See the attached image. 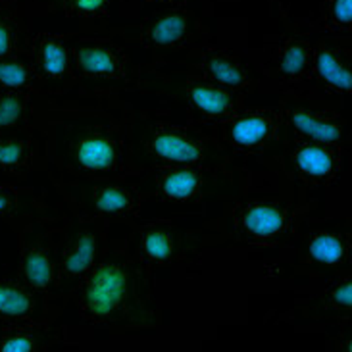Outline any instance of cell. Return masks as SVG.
Returning <instances> with one entry per match:
<instances>
[{"instance_id": "1", "label": "cell", "mask_w": 352, "mask_h": 352, "mask_svg": "<svg viewBox=\"0 0 352 352\" xmlns=\"http://www.w3.org/2000/svg\"><path fill=\"white\" fill-rule=\"evenodd\" d=\"M137 112L124 96L38 98L35 131L47 156V173L72 179H133Z\"/></svg>"}, {"instance_id": "2", "label": "cell", "mask_w": 352, "mask_h": 352, "mask_svg": "<svg viewBox=\"0 0 352 352\" xmlns=\"http://www.w3.org/2000/svg\"><path fill=\"white\" fill-rule=\"evenodd\" d=\"M54 325L66 346L81 351L122 344L124 335L160 331V305L125 239H110L98 262L67 295Z\"/></svg>"}, {"instance_id": "3", "label": "cell", "mask_w": 352, "mask_h": 352, "mask_svg": "<svg viewBox=\"0 0 352 352\" xmlns=\"http://www.w3.org/2000/svg\"><path fill=\"white\" fill-rule=\"evenodd\" d=\"M237 177L235 190L221 197L216 221L221 239L231 245L277 254L314 219L320 200L285 172L279 158L247 166Z\"/></svg>"}, {"instance_id": "4", "label": "cell", "mask_w": 352, "mask_h": 352, "mask_svg": "<svg viewBox=\"0 0 352 352\" xmlns=\"http://www.w3.org/2000/svg\"><path fill=\"white\" fill-rule=\"evenodd\" d=\"M135 164L146 166H168V164H190L206 166L218 172L237 177V164L231 160L210 129L189 122H172L158 114H137L133 131Z\"/></svg>"}, {"instance_id": "5", "label": "cell", "mask_w": 352, "mask_h": 352, "mask_svg": "<svg viewBox=\"0 0 352 352\" xmlns=\"http://www.w3.org/2000/svg\"><path fill=\"white\" fill-rule=\"evenodd\" d=\"M72 56L76 67L79 96H124L148 93L154 67L135 60L116 35L72 33Z\"/></svg>"}, {"instance_id": "6", "label": "cell", "mask_w": 352, "mask_h": 352, "mask_svg": "<svg viewBox=\"0 0 352 352\" xmlns=\"http://www.w3.org/2000/svg\"><path fill=\"white\" fill-rule=\"evenodd\" d=\"M266 267L306 277H333L352 272L351 219H310Z\"/></svg>"}, {"instance_id": "7", "label": "cell", "mask_w": 352, "mask_h": 352, "mask_svg": "<svg viewBox=\"0 0 352 352\" xmlns=\"http://www.w3.org/2000/svg\"><path fill=\"white\" fill-rule=\"evenodd\" d=\"M16 277L45 298L48 322H52L62 252V218L58 212L56 200H50L48 197L47 202L16 231Z\"/></svg>"}, {"instance_id": "8", "label": "cell", "mask_w": 352, "mask_h": 352, "mask_svg": "<svg viewBox=\"0 0 352 352\" xmlns=\"http://www.w3.org/2000/svg\"><path fill=\"white\" fill-rule=\"evenodd\" d=\"M206 129L216 137L239 170H245L247 164L254 166L279 158L285 137V127L276 104L243 106L235 114L208 125Z\"/></svg>"}, {"instance_id": "9", "label": "cell", "mask_w": 352, "mask_h": 352, "mask_svg": "<svg viewBox=\"0 0 352 352\" xmlns=\"http://www.w3.org/2000/svg\"><path fill=\"white\" fill-rule=\"evenodd\" d=\"M351 146L285 133L279 160L285 172L314 197L333 195L335 190L351 195Z\"/></svg>"}, {"instance_id": "10", "label": "cell", "mask_w": 352, "mask_h": 352, "mask_svg": "<svg viewBox=\"0 0 352 352\" xmlns=\"http://www.w3.org/2000/svg\"><path fill=\"white\" fill-rule=\"evenodd\" d=\"M52 190L67 206L108 223H135L141 218L144 197L133 179H72L47 173Z\"/></svg>"}, {"instance_id": "11", "label": "cell", "mask_w": 352, "mask_h": 352, "mask_svg": "<svg viewBox=\"0 0 352 352\" xmlns=\"http://www.w3.org/2000/svg\"><path fill=\"white\" fill-rule=\"evenodd\" d=\"M56 206L62 218V252H60V281L52 324L62 305L74 287L91 272L110 243L112 223L91 218L67 206L56 197Z\"/></svg>"}, {"instance_id": "12", "label": "cell", "mask_w": 352, "mask_h": 352, "mask_svg": "<svg viewBox=\"0 0 352 352\" xmlns=\"http://www.w3.org/2000/svg\"><path fill=\"white\" fill-rule=\"evenodd\" d=\"M210 37L204 21L189 8L158 6L137 25L133 45L151 56L158 69L183 62L200 43Z\"/></svg>"}, {"instance_id": "13", "label": "cell", "mask_w": 352, "mask_h": 352, "mask_svg": "<svg viewBox=\"0 0 352 352\" xmlns=\"http://www.w3.org/2000/svg\"><path fill=\"white\" fill-rule=\"evenodd\" d=\"M228 173L206 166L168 164L146 166L133 181L146 200L172 208H199L210 195H214L221 181H231Z\"/></svg>"}, {"instance_id": "14", "label": "cell", "mask_w": 352, "mask_h": 352, "mask_svg": "<svg viewBox=\"0 0 352 352\" xmlns=\"http://www.w3.org/2000/svg\"><path fill=\"white\" fill-rule=\"evenodd\" d=\"M129 226L131 231L125 237L127 247L151 281L162 272L170 274L195 262L204 250V247H192V243L199 239V231H183L172 219H151Z\"/></svg>"}, {"instance_id": "15", "label": "cell", "mask_w": 352, "mask_h": 352, "mask_svg": "<svg viewBox=\"0 0 352 352\" xmlns=\"http://www.w3.org/2000/svg\"><path fill=\"white\" fill-rule=\"evenodd\" d=\"M312 37L305 29L293 28L274 37L260 60H252L262 89L270 95H295L308 89L312 67Z\"/></svg>"}, {"instance_id": "16", "label": "cell", "mask_w": 352, "mask_h": 352, "mask_svg": "<svg viewBox=\"0 0 352 352\" xmlns=\"http://www.w3.org/2000/svg\"><path fill=\"white\" fill-rule=\"evenodd\" d=\"M276 108L287 135L320 143L352 144L344 108L308 89L295 95L279 96Z\"/></svg>"}, {"instance_id": "17", "label": "cell", "mask_w": 352, "mask_h": 352, "mask_svg": "<svg viewBox=\"0 0 352 352\" xmlns=\"http://www.w3.org/2000/svg\"><path fill=\"white\" fill-rule=\"evenodd\" d=\"M287 316L300 329L333 331L352 324V272L306 279L305 295L296 298Z\"/></svg>"}, {"instance_id": "18", "label": "cell", "mask_w": 352, "mask_h": 352, "mask_svg": "<svg viewBox=\"0 0 352 352\" xmlns=\"http://www.w3.org/2000/svg\"><path fill=\"white\" fill-rule=\"evenodd\" d=\"M181 64L185 67V72L197 74L218 85L228 87L247 98L262 89V81H260L256 67L252 64V58L241 54L237 48H233L231 45L212 41V37L200 43Z\"/></svg>"}, {"instance_id": "19", "label": "cell", "mask_w": 352, "mask_h": 352, "mask_svg": "<svg viewBox=\"0 0 352 352\" xmlns=\"http://www.w3.org/2000/svg\"><path fill=\"white\" fill-rule=\"evenodd\" d=\"M308 91L344 108L352 96V43L349 37H312Z\"/></svg>"}, {"instance_id": "20", "label": "cell", "mask_w": 352, "mask_h": 352, "mask_svg": "<svg viewBox=\"0 0 352 352\" xmlns=\"http://www.w3.org/2000/svg\"><path fill=\"white\" fill-rule=\"evenodd\" d=\"M72 33L35 31L31 38L29 58L43 93L48 98H67L76 95L77 77L72 56Z\"/></svg>"}, {"instance_id": "21", "label": "cell", "mask_w": 352, "mask_h": 352, "mask_svg": "<svg viewBox=\"0 0 352 352\" xmlns=\"http://www.w3.org/2000/svg\"><path fill=\"white\" fill-rule=\"evenodd\" d=\"M175 96L183 104L185 122L200 127L216 124L248 104V98L245 95L185 69H179V83L175 87Z\"/></svg>"}, {"instance_id": "22", "label": "cell", "mask_w": 352, "mask_h": 352, "mask_svg": "<svg viewBox=\"0 0 352 352\" xmlns=\"http://www.w3.org/2000/svg\"><path fill=\"white\" fill-rule=\"evenodd\" d=\"M120 0H31L33 16L38 12H54L77 25V35H114L110 28Z\"/></svg>"}, {"instance_id": "23", "label": "cell", "mask_w": 352, "mask_h": 352, "mask_svg": "<svg viewBox=\"0 0 352 352\" xmlns=\"http://www.w3.org/2000/svg\"><path fill=\"white\" fill-rule=\"evenodd\" d=\"M47 168L37 131L0 135V177L25 181L31 173L47 172Z\"/></svg>"}, {"instance_id": "24", "label": "cell", "mask_w": 352, "mask_h": 352, "mask_svg": "<svg viewBox=\"0 0 352 352\" xmlns=\"http://www.w3.org/2000/svg\"><path fill=\"white\" fill-rule=\"evenodd\" d=\"M47 320V302L18 277H0V325Z\"/></svg>"}, {"instance_id": "25", "label": "cell", "mask_w": 352, "mask_h": 352, "mask_svg": "<svg viewBox=\"0 0 352 352\" xmlns=\"http://www.w3.org/2000/svg\"><path fill=\"white\" fill-rule=\"evenodd\" d=\"M66 346L58 325L47 320L0 325V352H48Z\"/></svg>"}, {"instance_id": "26", "label": "cell", "mask_w": 352, "mask_h": 352, "mask_svg": "<svg viewBox=\"0 0 352 352\" xmlns=\"http://www.w3.org/2000/svg\"><path fill=\"white\" fill-rule=\"evenodd\" d=\"M47 190L28 185L23 181L0 177V221L8 223L16 233L45 202Z\"/></svg>"}, {"instance_id": "27", "label": "cell", "mask_w": 352, "mask_h": 352, "mask_svg": "<svg viewBox=\"0 0 352 352\" xmlns=\"http://www.w3.org/2000/svg\"><path fill=\"white\" fill-rule=\"evenodd\" d=\"M33 8L29 4L0 6V58L29 54L33 29Z\"/></svg>"}, {"instance_id": "28", "label": "cell", "mask_w": 352, "mask_h": 352, "mask_svg": "<svg viewBox=\"0 0 352 352\" xmlns=\"http://www.w3.org/2000/svg\"><path fill=\"white\" fill-rule=\"evenodd\" d=\"M38 98L31 93L0 91V135L35 131Z\"/></svg>"}, {"instance_id": "29", "label": "cell", "mask_w": 352, "mask_h": 352, "mask_svg": "<svg viewBox=\"0 0 352 352\" xmlns=\"http://www.w3.org/2000/svg\"><path fill=\"white\" fill-rule=\"evenodd\" d=\"M0 91H19L45 96L29 54L0 58Z\"/></svg>"}, {"instance_id": "30", "label": "cell", "mask_w": 352, "mask_h": 352, "mask_svg": "<svg viewBox=\"0 0 352 352\" xmlns=\"http://www.w3.org/2000/svg\"><path fill=\"white\" fill-rule=\"evenodd\" d=\"M318 29L322 35L351 38L352 0H322Z\"/></svg>"}, {"instance_id": "31", "label": "cell", "mask_w": 352, "mask_h": 352, "mask_svg": "<svg viewBox=\"0 0 352 352\" xmlns=\"http://www.w3.org/2000/svg\"><path fill=\"white\" fill-rule=\"evenodd\" d=\"M143 2L154 4V6H177V8L189 6V0H143Z\"/></svg>"}, {"instance_id": "32", "label": "cell", "mask_w": 352, "mask_h": 352, "mask_svg": "<svg viewBox=\"0 0 352 352\" xmlns=\"http://www.w3.org/2000/svg\"><path fill=\"white\" fill-rule=\"evenodd\" d=\"M18 4H29L31 6V0H0V6H18Z\"/></svg>"}]
</instances>
